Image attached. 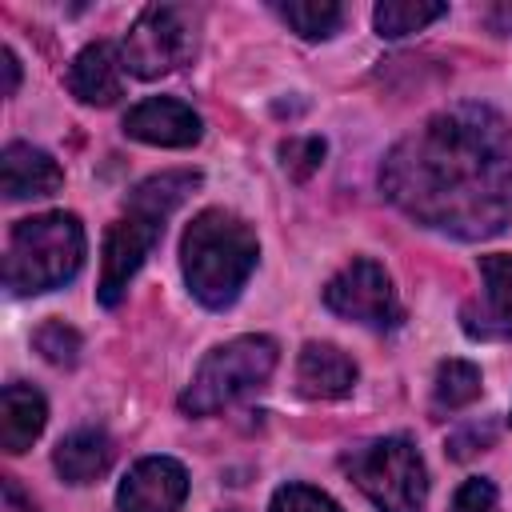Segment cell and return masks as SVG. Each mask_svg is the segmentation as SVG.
<instances>
[{
  "instance_id": "cell-15",
  "label": "cell",
  "mask_w": 512,
  "mask_h": 512,
  "mask_svg": "<svg viewBox=\"0 0 512 512\" xmlns=\"http://www.w3.org/2000/svg\"><path fill=\"white\" fill-rule=\"evenodd\" d=\"M44 420H48V404L36 388L8 384L0 392V444H4V452L20 456L24 448H32V440L44 432Z\"/></svg>"
},
{
  "instance_id": "cell-11",
  "label": "cell",
  "mask_w": 512,
  "mask_h": 512,
  "mask_svg": "<svg viewBox=\"0 0 512 512\" xmlns=\"http://www.w3.org/2000/svg\"><path fill=\"white\" fill-rule=\"evenodd\" d=\"M124 132L140 144H156V148H188L200 140L204 124L200 116L180 104V100H168V96H152V100H140L128 116H124Z\"/></svg>"
},
{
  "instance_id": "cell-9",
  "label": "cell",
  "mask_w": 512,
  "mask_h": 512,
  "mask_svg": "<svg viewBox=\"0 0 512 512\" xmlns=\"http://www.w3.org/2000/svg\"><path fill=\"white\" fill-rule=\"evenodd\" d=\"M460 328L472 340H512V256H480V292L460 308Z\"/></svg>"
},
{
  "instance_id": "cell-8",
  "label": "cell",
  "mask_w": 512,
  "mask_h": 512,
  "mask_svg": "<svg viewBox=\"0 0 512 512\" xmlns=\"http://www.w3.org/2000/svg\"><path fill=\"white\" fill-rule=\"evenodd\" d=\"M160 232H164V216L144 212L136 204H128V212L108 228V236H104V260H100V288H96V296H100L104 308H116L120 304L128 280L140 272V264L148 260V252L160 240Z\"/></svg>"
},
{
  "instance_id": "cell-18",
  "label": "cell",
  "mask_w": 512,
  "mask_h": 512,
  "mask_svg": "<svg viewBox=\"0 0 512 512\" xmlns=\"http://www.w3.org/2000/svg\"><path fill=\"white\" fill-rule=\"evenodd\" d=\"M444 12H448V8H444L440 0H384V4H376L372 24H376L380 36L400 40V36H408V32L428 28V24L440 20Z\"/></svg>"
},
{
  "instance_id": "cell-1",
  "label": "cell",
  "mask_w": 512,
  "mask_h": 512,
  "mask_svg": "<svg viewBox=\"0 0 512 512\" xmlns=\"http://www.w3.org/2000/svg\"><path fill=\"white\" fill-rule=\"evenodd\" d=\"M380 188L424 228L496 236L512 220V128L480 104L436 112L388 152Z\"/></svg>"
},
{
  "instance_id": "cell-14",
  "label": "cell",
  "mask_w": 512,
  "mask_h": 512,
  "mask_svg": "<svg viewBox=\"0 0 512 512\" xmlns=\"http://www.w3.org/2000/svg\"><path fill=\"white\" fill-rule=\"evenodd\" d=\"M356 384V364L336 344H304L296 360V388L312 400H340Z\"/></svg>"
},
{
  "instance_id": "cell-25",
  "label": "cell",
  "mask_w": 512,
  "mask_h": 512,
  "mask_svg": "<svg viewBox=\"0 0 512 512\" xmlns=\"http://www.w3.org/2000/svg\"><path fill=\"white\" fill-rule=\"evenodd\" d=\"M484 24L492 28V32H512V0H500V4H492L488 12H484Z\"/></svg>"
},
{
  "instance_id": "cell-5",
  "label": "cell",
  "mask_w": 512,
  "mask_h": 512,
  "mask_svg": "<svg viewBox=\"0 0 512 512\" xmlns=\"http://www.w3.org/2000/svg\"><path fill=\"white\" fill-rule=\"evenodd\" d=\"M348 472L380 512H420L428 500V468L404 436L360 444L348 456Z\"/></svg>"
},
{
  "instance_id": "cell-6",
  "label": "cell",
  "mask_w": 512,
  "mask_h": 512,
  "mask_svg": "<svg viewBox=\"0 0 512 512\" xmlns=\"http://www.w3.org/2000/svg\"><path fill=\"white\" fill-rule=\"evenodd\" d=\"M196 52V20L180 4H152L136 16V24L124 36V68L140 80H156L188 64Z\"/></svg>"
},
{
  "instance_id": "cell-23",
  "label": "cell",
  "mask_w": 512,
  "mask_h": 512,
  "mask_svg": "<svg viewBox=\"0 0 512 512\" xmlns=\"http://www.w3.org/2000/svg\"><path fill=\"white\" fill-rule=\"evenodd\" d=\"M280 156H284V168H288L296 180H304V176H312V172L324 164V140H316V136L288 140V144H280Z\"/></svg>"
},
{
  "instance_id": "cell-3",
  "label": "cell",
  "mask_w": 512,
  "mask_h": 512,
  "mask_svg": "<svg viewBox=\"0 0 512 512\" xmlns=\"http://www.w3.org/2000/svg\"><path fill=\"white\" fill-rule=\"evenodd\" d=\"M84 264V228L72 212H40L12 228L4 284L16 296L64 288Z\"/></svg>"
},
{
  "instance_id": "cell-12",
  "label": "cell",
  "mask_w": 512,
  "mask_h": 512,
  "mask_svg": "<svg viewBox=\"0 0 512 512\" xmlns=\"http://www.w3.org/2000/svg\"><path fill=\"white\" fill-rule=\"evenodd\" d=\"M124 56L108 44V40H96L88 44L72 68H68V92L80 100V104H96V108H108L120 100L124 92Z\"/></svg>"
},
{
  "instance_id": "cell-20",
  "label": "cell",
  "mask_w": 512,
  "mask_h": 512,
  "mask_svg": "<svg viewBox=\"0 0 512 512\" xmlns=\"http://www.w3.org/2000/svg\"><path fill=\"white\" fill-rule=\"evenodd\" d=\"M276 12L304 40H324L344 24V8L332 0H288V4H276Z\"/></svg>"
},
{
  "instance_id": "cell-7",
  "label": "cell",
  "mask_w": 512,
  "mask_h": 512,
  "mask_svg": "<svg viewBox=\"0 0 512 512\" xmlns=\"http://www.w3.org/2000/svg\"><path fill=\"white\" fill-rule=\"evenodd\" d=\"M324 304L356 324L368 328H396L400 324V300L388 280V272L376 260H352L324 284Z\"/></svg>"
},
{
  "instance_id": "cell-4",
  "label": "cell",
  "mask_w": 512,
  "mask_h": 512,
  "mask_svg": "<svg viewBox=\"0 0 512 512\" xmlns=\"http://www.w3.org/2000/svg\"><path fill=\"white\" fill-rule=\"evenodd\" d=\"M276 368V340L268 336H236L220 348H212L200 368L192 372V384L180 392V408L188 416H212L240 396L256 392Z\"/></svg>"
},
{
  "instance_id": "cell-13",
  "label": "cell",
  "mask_w": 512,
  "mask_h": 512,
  "mask_svg": "<svg viewBox=\"0 0 512 512\" xmlns=\"http://www.w3.org/2000/svg\"><path fill=\"white\" fill-rule=\"evenodd\" d=\"M64 172L60 164L32 144H8L0 152V188L8 200H32V196H52L60 192Z\"/></svg>"
},
{
  "instance_id": "cell-19",
  "label": "cell",
  "mask_w": 512,
  "mask_h": 512,
  "mask_svg": "<svg viewBox=\"0 0 512 512\" xmlns=\"http://www.w3.org/2000/svg\"><path fill=\"white\" fill-rule=\"evenodd\" d=\"M480 368L468 364V360H444L436 368V384H432V404L440 412H456V408H468L476 396H480Z\"/></svg>"
},
{
  "instance_id": "cell-17",
  "label": "cell",
  "mask_w": 512,
  "mask_h": 512,
  "mask_svg": "<svg viewBox=\"0 0 512 512\" xmlns=\"http://www.w3.org/2000/svg\"><path fill=\"white\" fill-rule=\"evenodd\" d=\"M196 184H200V172H160V176H148L144 184H136L132 196H128V204H136V208L156 212V216L168 220L188 200V192Z\"/></svg>"
},
{
  "instance_id": "cell-2",
  "label": "cell",
  "mask_w": 512,
  "mask_h": 512,
  "mask_svg": "<svg viewBox=\"0 0 512 512\" xmlns=\"http://www.w3.org/2000/svg\"><path fill=\"white\" fill-rule=\"evenodd\" d=\"M256 256L260 244L252 224L228 208H204L180 240L184 280L204 308H228L248 284Z\"/></svg>"
},
{
  "instance_id": "cell-16",
  "label": "cell",
  "mask_w": 512,
  "mask_h": 512,
  "mask_svg": "<svg viewBox=\"0 0 512 512\" xmlns=\"http://www.w3.org/2000/svg\"><path fill=\"white\" fill-rule=\"evenodd\" d=\"M112 456H116V448L100 428H76L56 444L52 464L68 484H92L96 476H104L112 468Z\"/></svg>"
},
{
  "instance_id": "cell-21",
  "label": "cell",
  "mask_w": 512,
  "mask_h": 512,
  "mask_svg": "<svg viewBox=\"0 0 512 512\" xmlns=\"http://www.w3.org/2000/svg\"><path fill=\"white\" fill-rule=\"evenodd\" d=\"M32 344H36V352H40L48 364H60V368H72V364L80 360V332L68 328L64 320L40 324L36 336H32Z\"/></svg>"
},
{
  "instance_id": "cell-26",
  "label": "cell",
  "mask_w": 512,
  "mask_h": 512,
  "mask_svg": "<svg viewBox=\"0 0 512 512\" xmlns=\"http://www.w3.org/2000/svg\"><path fill=\"white\" fill-rule=\"evenodd\" d=\"M20 88V60L12 48H4V96H16Z\"/></svg>"
},
{
  "instance_id": "cell-22",
  "label": "cell",
  "mask_w": 512,
  "mask_h": 512,
  "mask_svg": "<svg viewBox=\"0 0 512 512\" xmlns=\"http://www.w3.org/2000/svg\"><path fill=\"white\" fill-rule=\"evenodd\" d=\"M272 512H340L332 496H324L320 488L308 484H288L272 496Z\"/></svg>"
},
{
  "instance_id": "cell-24",
  "label": "cell",
  "mask_w": 512,
  "mask_h": 512,
  "mask_svg": "<svg viewBox=\"0 0 512 512\" xmlns=\"http://www.w3.org/2000/svg\"><path fill=\"white\" fill-rule=\"evenodd\" d=\"M448 512H500V504H496V488H492V480H480V476H472V480H464V484L456 488V496H452V504H448Z\"/></svg>"
},
{
  "instance_id": "cell-10",
  "label": "cell",
  "mask_w": 512,
  "mask_h": 512,
  "mask_svg": "<svg viewBox=\"0 0 512 512\" xmlns=\"http://www.w3.org/2000/svg\"><path fill=\"white\" fill-rule=\"evenodd\" d=\"M184 496H188L184 464H176L172 456H148L124 476L116 504L120 512H180Z\"/></svg>"
}]
</instances>
